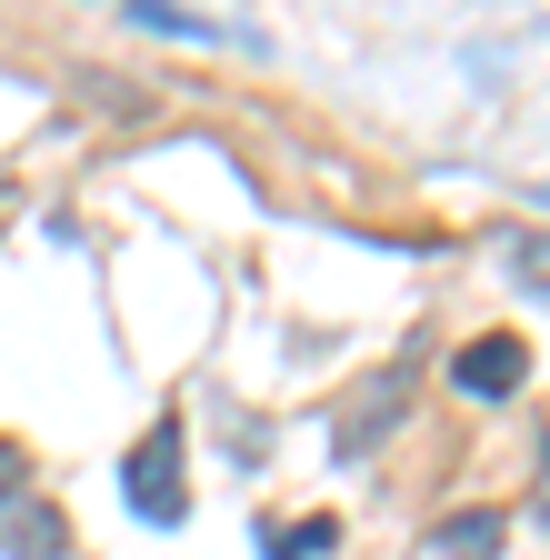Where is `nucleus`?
Masks as SVG:
<instances>
[{
    "label": "nucleus",
    "mask_w": 550,
    "mask_h": 560,
    "mask_svg": "<svg viewBox=\"0 0 550 560\" xmlns=\"http://www.w3.org/2000/svg\"><path fill=\"white\" fill-rule=\"evenodd\" d=\"M450 381H460L470 400H511V390L530 381V350H520L511 330H491V340H470L460 361H450Z\"/></svg>",
    "instance_id": "7ed1b4c3"
},
{
    "label": "nucleus",
    "mask_w": 550,
    "mask_h": 560,
    "mask_svg": "<svg viewBox=\"0 0 550 560\" xmlns=\"http://www.w3.org/2000/svg\"><path fill=\"white\" fill-rule=\"evenodd\" d=\"M501 540H511V521L480 501V511H450L441 530H421V560H501Z\"/></svg>",
    "instance_id": "39448f33"
},
{
    "label": "nucleus",
    "mask_w": 550,
    "mask_h": 560,
    "mask_svg": "<svg viewBox=\"0 0 550 560\" xmlns=\"http://www.w3.org/2000/svg\"><path fill=\"white\" fill-rule=\"evenodd\" d=\"M21 490H31V460H21V441H0V511H11Z\"/></svg>",
    "instance_id": "1a4fd4ad"
},
{
    "label": "nucleus",
    "mask_w": 550,
    "mask_h": 560,
    "mask_svg": "<svg viewBox=\"0 0 550 560\" xmlns=\"http://www.w3.org/2000/svg\"><path fill=\"white\" fill-rule=\"evenodd\" d=\"M410 390H421V371H410V361H390V371L351 400V420L330 431V441H340V460H361L371 441H390V431H400V410H410Z\"/></svg>",
    "instance_id": "f03ea898"
},
{
    "label": "nucleus",
    "mask_w": 550,
    "mask_h": 560,
    "mask_svg": "<svg viewBox=\"0 0 550 560\" xmlns=\"http://www.w3.org/2000/svg\"><path fill=\"white\" fill-rule=\"evenodd\" d=\"M120 490H130V521H151V530H180V521H190V451H180V410H161L151 431L130 441Z\"/></svg>",
    "instance_id": "f257e3e1"
},
{
    "label": "nucleus",
    "mask_w": 550,
    "mask_h": 560,
    "mask_svg": "<svg viewBox=\"0 0 550 560\" xmlns=\"http://www.w3.org/2000/svg\"><path fill=\"white\" fill-rule=\"evenodd\" d=\"M340 540V521H291V530H270V560H320Z\"/></svg>",
    "instance_id": "6e6552de"
},
{
    "label": "nucleus",
    "mask_w": 550,
    "mask_h": 560,
    "mask_svg": "<svg viewBox=\"0 0 550 560\" xmlns=\"http://www.w3.org/2000/svg\"><path fill=\"white\" fill-rule=\"evenodd\" d=\"M130 21L141 31H180V40H231L211 11H180V0H130Z\"/></svg>",
    "instance_id": "0eeeda50"
},
{
    "label": "nucleus",
    "mask_w": 550,
    "mask_h": 560,
    "mask_svg": "<svg viewBox=\"0 0 550 560\" xmlns=\"http://www.w3.org/2000/svg\"><path fill=\"white\" fill-rule=\"evenodd\" d=\"M540 521H550V501H540Z\"/></svg>",
    "instance_id": "9d476101"
},
{
    "label": "nucleus",
    "mask_w": 550,
    "mask_h": 560,
    "mask_svg": "<svg viewBox=\"0 0 550 560\" xmlns=\"http://www.w3.org/2000/svg\"><path fill=\"white\" fill-rule=\"evenodd\" d=\"M0 550H11V560H60V550H71V521H60L40 490H21V501L0 511Z\"/></svg>",
    "instance_id": "20e7f679"
},
{
    "label": "nucleus",
    "mask_w": 550,
    "mask_h": 560,
    "mask_svg": "<svg viewBox=\"0 0 550 560\" xmlns=\"http://www.w3.org/2000/svg\"><path fill=\"white\" fill-rule=\"evenodd\" d=\"M501 270L520 280L530 301H550V231H511V241H501Z\"/></svg>",
    "instance_id": "423d86ee"
}]
</instances>
